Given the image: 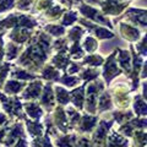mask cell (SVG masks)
I'll return each instance as SVG.
<instances>
[{"instance_id":"d6986e66","label":"cell","mask_w":147,"mask_h":147,"mask_svg":"<svg viewBox=\"0 0 147 147\" xmlns=\"http://www.w3.org/2000/svg\"><path fill=\"white\" fill-rule=\"evenodd\" d=\"M5 120H6V117L4 115V114L0 113V125H1L3 123H5Z\"/></svg>"},{"instance_id":"e0dca14e","label":"cell","mask_w":147,"mask_h":147,"mask_svg":"<svg viewBox=\"0 0 147 147\" xmlns=\"http://www.w3.org/2000/svg\"><path fill=\"white\" fill-rule=\"evenodd\" d=\"M63 82H64V85H67V86H74V85H77L79 84V79L77 77H67V76H64L63 77V80H61Z\"/></svg>"},{"instance_id":"2e32d148","label":"cell","mask_w":147,"mask_h":147,"mask_svg":"<svg viewBox=\"0 0 147 147\" xmlns=\"http://www.w3.org/2000/svg\"><path fill=\"white\" fill-rule=\"evenodd\" d=\"M13 6V0H0V11L9 10Z\"/></svg>"},{"instance_id":"52a82bcc","label":"cell","mask_w":147,"mask_h":147,"mask_svg":"<svg viewBox=\"0 0 147 147\" xmlns=\"http://www.w3.org/2000/svg\"><path fill=\"white\" fill-rule=\"evenodd\" d=\"M112 108V104H110V98L109 94L105 92V93L100 97V102H99V112H103V110H107Z\"/></svg>"},{"instance_id":"7a4b0ae2","label":"cell","mask_w":147,"mask_h":147,"mask_svg":"<svg viewBox=\"0 0 147 147\" xmlns=\"http://www.w3.org/2000/svg\"><path fill=\"white\" fill-rule=\"evenodd\" d=\"M120 31H121L123 38H125L127 40H136L139 38V32H137V30L134 28V27H131V26H129V25L121 24Z\"/></svg>"},{"instance_id":"277c9868","label":"cell","mask_w":147,"mask_h":147,"mask_svg":"<svg viewBox=\"0 0 147 147\" xmlns=\"http://www.w3.org/2000/svg\"><path fill=\"white\" fill-rule=\"evenodd\" d=\"M26 108H27V113H28L32 118L38 119L40 115H42V110H40V108L38 107V105H36L34 103L26 104Z\"/></svg>"},{"instance_id":"8fae6325","label":"cell","mask_w":147,"mask_h":147,"mask_svg":"<svg viewBox=\"0 0 147 147\" xmlns=\"http://www.w3.org/2000/svg\"><path fill=\"white\" fill-rule=\"evenodd\" d=\"M58 71L54 70L52 66H47L44 70V75L43 77H45L47 80H58Z\"/></svg>"},{"instance_id":"5b68a950","label":"cell","mask_w":147,"mask_h":147,"mask_svg":"<svg viewBox=\"0 0 147 147\" xmlns=\"http://www.w3.org/2000/svg\"><path fill=\"white\" fill-rule=\"evenodd\" d=\"M55 91L58 92V93H57V99H58V102L60 103V104H67L69 98H70V94H69L65 90L60 88V87H55Z\"/></svg>"},{"instance_id":"5bb4252c","label":"cell","mask_w":147,"mask_h":147,"mask_svg":"<svg viewBox=\"0 0 147 147\" xmlns=\"http://www.w3.org/2000/svg\"><path fill=\"white\" fill-rule=\"evenodd\" d=\"M84 79L86 80H90V79H96V77L98 76V71L96 70H91V69H86V70L84 71V74L81 75Z\"/></svg>"},{"instance_id":"3957f363","label":"cell","mask_w":147,"mask_h":147,"mask_svg":"<svg viewBox=\"0 0 147 147\" xmlns=\"http://www.w3.org/2000/svg\"><path fill=\"white\" fill-rule=\"evenodd\" d=\"M42 88V85H40L39 81L33 82L32 85L28 86V88L25 91V94H24V98H36L39 96V91Z\"/></svg>"},{"instance_id":"ba28073f","label":"cell","mask_w":147,"mask_h":147,"mask_svg":"<svg viewBox=\"0 0 147 147\" xmlns=\"http://www.w3.org/2000/svg\"><path fill=\"white\" fill-rule=\"evenodd\" d=\"M84 47H85V49H86L88 53H92L93 50L97 49L98 44H97V42L94 40V38H92V37H87V38L85 39Z\"/></svg>"},{"instance_id":"9c48e42d","label":"cell","mask_w":147,"mask_h":147,"mask_svg":"<svg viewBox=\"0 0 147 147\" xmlns=\"http://www.w3.org/2000/svg\"><path fill=\"white\" fill-rule=\"evenodd\" d=\"M22 84H20V82H15V81H10L7 82V85L5 86V91L7 92V93H16L17 91H20L22 88Z\"/></svg>"},{"instance_id":"ac0fdd59","label":"cell","mask_w":147,"mask_h":147,"mask_svg":"<svg viewBox=\"0 0 147 147\" xmlns=\"http://www.w3.org/2000/svg\"><path fill=\"white\" fill-rule=\"evenodd\" d=\"M145 42H146V38H145V37H144V38H142V40H141V45H140V54L141 55H144V57H145V55H146V45H145Z\"/></svg>"},{"instance_id":"6da1fadb","label":"cell","mask_w":147,"mask_h":147,"mask_svg":"<svg viewBox=\"0 0 147 147\" xmlns=\"http://www.w3.org/2000/svg\"><path fill=\"white\" fill-rule=\"evenodd\" d=\"M115 54H117V53H113V54L108 58V60H107V63H105L104 69H103V76L105 77V80H107L108 84H109L110 80H112L114 76L118 75V74H120V70H119V69L117 67L115 63L113 61V59L115 58Z\"/></svg>"},{"instance_id":"7c38bea8","label":"cell","mask_w":147,"mask_h":147,"mask_svg":"<svg viewBox=\"0 0 147 147\" xmlns=\"http://www.w3.org/2000/svg\"><path fill=\"white\" fill-rule=\"evenodd\" d=\"M9 67H10V64H4V65L0 66V87H1L4 80L7 75V71H9Z\"/></svg>"},{"instance_id":"8992f818","label":"cell","mask_w":147,"mask_h":147,"mask_svg":"<svg viewBox=\"0 0 147 147\" xmlns=\"http://www.w3.org/2000/svg\"><path fill=\"white\" fill-rule=\"evenodd\" d=\"M134 108H135V112L140 115H146V104L144 100H141L140 97L137 96L135 98V104H134Z\"/></svg>"},{"instance_id":"9a60e30c","label":"cell","mask_w":147,"mask_h":147,"mask_svg":"<svg viewBox=\"0 0 147 147\" xmlns=\"http://www.w3.org/2000/svg\"><path fill=\"white\" fill-rule=\"evenodd\" d=\"M47 31H49V33L54 34V36H61L64 33V28H63V27H55L54 25L47 27Z\"/></svg>"},{"instance_id":"4fadbf2b","label":"cell","mask_w":147,"mask_h":147,"mask_svg":"<svg viewBox=\"0 0 147 147\" xmlns=\"http://www.w3.org/2000/svg\"><path fill=\"white\" fill-rule=\"evenodd\" d=\"M74 21H76V13L75 12H70V13H66L64 16V20H63V25L64 26H70Z\"/></svg>"},{"instance_id":"30bf717a","label":"cell","mask_w":147,"mask_h":147,"mask_svg":"<svg viewBox=\"0 0 147 147\" xmlns=\"http://www.w3.org/2000/svg\"><path fill=\"white\" fill-rule=\"evenodd\" d=\"M87 64V65H94V66H98L100 64L103 63V59L99 57V55H90L87 57L85 60H84V64Z\"/></svg>"}]
</instances>
